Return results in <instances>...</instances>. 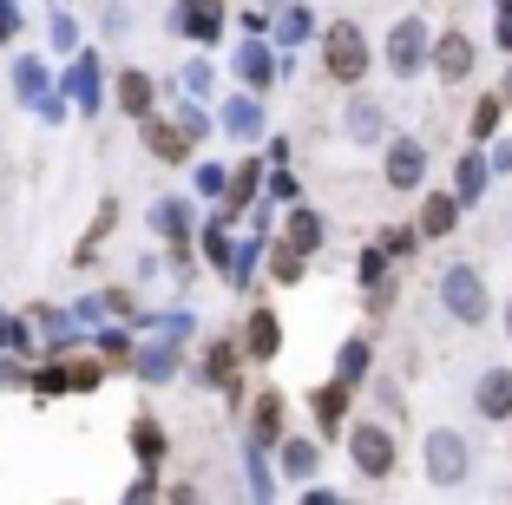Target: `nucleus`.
<instances>
[{"instance_id": "obj_1", "label": "nucleus", "mask_w": 512, "mask_h": 505, "mask_svg": "<svg viewBox=\"0 0 512 505\" xmlns=\"http://www.w3.org/2000/svg\"><path fill=\"white\" fill-rule=\"evenodd\" d=\"M368 33L355 27V20H329V33H322V73L335 79V86H362L368 79Z\"/></svg>"}, {"instance_id": "obj_2", "label": "nucleus", "mask_w": 512, "mask_h": 505, "mask_svg": "<svg viewBox=\"0 0 512 505\" xmlns=\"http://www.w3.org/2000/svg\"><path fill=\"white\" fill-rule=\"evenodd\" d=\"M348 460H355V473H362L368 486H388L394 466H401V446H394V433L381 427V420H355V427H348Z\"/></svg>"}, {"instance_id": "obj_3", "label": "nucleus", "mask_w": 512, "mask_h": 505, "mask_svg": "<svg viewBox=\"0 0 512 505\" xmlns=\"http://www.w3.org/2000/svg\"><path fill=\"white\" fill-rule=\"evenodd\" d=\"M106 381V368H99V361H66V355H46L40 368H33V394H40V401H53V394H92V387Z\"/></svg>"}, {"instance_id": "obj_4", "label": "nucleus", "mask_w": 512, "mask_h": 505, "mask_svg": "<svg viewBox=\"0 0 512 505\" xmlns=\"http://www.w3.org/2000/svg\"><path fill=\"white\" fill-rule=\"evenodd\" d=\"M440 302H447L453 322H486V309H493V296H486V276L473 263H453L447 276H440Z\"/></svg>"}, {"instance_id": "obj_5", "label": "nucleus", "mask_w": 512, "mask_h": 505, "mask_svg": "<svg viewBox=\"0 0 512 505\" xmlns=\"http://www.w3.org/2000/svg\"><path fill=\"white\" fill-rule=\"evenodd\" d=\"M427 60H434V33H427V20L421 14L394 20V27H388V73L394 79H414Z\"/></svg>"}, {"instance_id": "obj_6", "label": "nucleus", "mask_w": 512, "mask_h": 505, "mask_svg": "<svg viewBox=\"0 0 512 505\" xmlns=\"http://www.w3.org/2000/svg\"><path fill=\"white\" fill-rule=\"evenodd\" d=\"M467 466H473V453H467V440H460V433L453 427H434L427 433V486H460V479H467Z\"/></svg>"}, {"instance_id": "obj_7", "label": "nucleus", "mask_w": 512, "mask_h": 505, "mask_svg": "<svg viewBox=\"0 0 512 505\" xmlns=\"http://www.w3.org/2000/svg\"><path fill=\"white\" fill-rule=\"evenodd\" d=\"M171 33H184L197 46H217L224 40V0H178L171 7Z\"/></svg>"}, {"instance_id": "obj_8", "label": "nucleus", "mask_w": 512, "mask_h": 505, "mask_svg": "<svg viewBox=\"0 0 512 505\" xmlns=\"http://www.w3.org/2000/svg\"><path fill=\"white\" fill-rule=\"evenodd\" d=\"M381 178H388V191H421V178H427V145H421V138H388Z\"/></svg>"}, {"instance_id": "obj_9", "label": "nucleus", "mask_w": 512, "mask_h": 505, "mask_svg": "<svg viewBox=\"0 0 512 505\" xmlns=\"http://www.w3.org/2000/svg\"><path fill=\"white\" fill-rule=\"evenodd\" d=\"M66 99H73V112H86V119H99V112H106V79H99V53H73V73H66Z\"/></svg>"}, {"instance_id": "obj_10", "label": "nucleus", "mask_w": 512, "mask_h": 505, "mask_svg": "<svg viewBox=\"0 0 512 505\" xmlns=\"http://www.w3.org/2000/svg\"><path fill=\"white\" fill-rule=\"evenodd\" d=\"M230 66H237V79H243L250 92H270L276 73H283V60L270 53V40H263V33H250V40L237 46V60H230Z\"/></svg>"}, {"instance_id": "obj_11", "label": "nucleus", "mask_w": 512, "mask_h": 505, "mask_svg": "<svg viewBox=\"0 0 512 505\" xmlns=\"http://www.w3.org/2000/svg\"><path fill=\"white\" fill-rule=\"evenodd\" d=\"M138 138H145V151L158 164H184L191 158V132H184L178 119H158V112H151V119H138Z\"/></svg>"}, {"instance_id": "obj_12", "label": "nucleus", "mask_w": 512, "mask_h": 505, "mask_svg": "<svg viewBox=\"0 0 512 505\" xmlns=\"http://www.w3.org/2000/svg\"><path fill=\"white\" fill-rule=\"evenodd\" d=\"M151 230L171 243V256H191V197H165V204H151Z\"/></svg>"}, {"instance_id": "obj_13", "label": "nucleus", "mask_w": 512, "mask_h": 505, "mask_svg": "<svg viewBox=\"0 0 512 505\" xmlns=\"http://www.w3.org/2000/svg\"><path fill=\"white\" fill-rule=\"evenodd\" d=\"M112 99H119V112H125V119H151V112H158V79H151V73H138V66H125V73H119V86H112Z\"/></svg>"}, {"instance_id": "obj_14", "label": "nucleus", "mask_w": 512, "mask_h": 505, "mask_svg": "<svg viewBox=\"0 0 512 505\" xmlns=\"http://www.w3.org/2000/svg\"><path fill=\"white\" fill-rule=\"evenodd\" d=\"M309 414H316V433H322V440H335V433L348 427V381H342V374H335L329 387H316V394H309Z\"/></svg>"}, {"instance_id": "obj_15", "label": "nucleus", "mask_w": 512, "mask_h": 505, "mask_svg": "<svg viewBox=\"0 0 512 505\" xmlns=\"http://www.w3.org/2000/svg\"><path fill=\"white\" fill-rule=\"evenodd\" d=\"M473 60H480V53H473V40H467L460 27H453V33H440V40H434V73L447 79V86H460V79L473 73Z\"/></svg>"}, {"instance_id": "obj_16", "label": "nucleus", "mask_w": 512, "mask_h": 505, "mask_svg": "<svg viewBox=\"0 0 512 505\" xmlns=\"http://www.w3.org/2000/svg\"><path fill=\"white\" fill-rule=\"evenodd\" d=\"M243 355L250 361L283 355V322H276V309H250V322H243Z\"/></svg>"}, {"instance_id": "obj_17", "label": "nucleus", "mask_w": 512, "mask_h": 505, "mask_svg": "<svg viewBox=\"0 0 512 505\" xmlns=\"http://www.w3.org/2000/svg\"><path fill=\"white\" fill-rule=\"evenodd\" d=\"M132 460L151 466V473L171 460V433H165V420H158V414H138L132 420Z\"/></svg>"}, {"instance_id": "obj_18", "label": "nucleus", "mask_w": 512, "mask_h": 505, "mask_svg": "<svg viewBox=\"0 0 512 505\" xmlns=\"http://www.w3.org/2000/svg\"><path fill=\"white\" fill-rule=\"evenodd\" d=\"M178 368H184V355H178V335H165V342H151V348H138V355H132V374H138L145 387L171 381Z\"/></svg>"}, {"instance_id": "obj_19", "label": "nucleus", "mask_w": 512, "mask_h": 505, "mask_svg": "<svg viewBox=\"0 0 512 505\" xmlns=\"http://www.w3.org/2000/svg\"><path fill=\"white\" fill-rule=\"evenodd\" d=\"M237 361H250V355H243V342H230V335H217V342L204 348V381L224 387L230 401H237Z\"/></svg>"}, {"instance_id": "obj_20", "label": "nucleus", "mask_w": 512, "mask_h": 505, "mask_svg": "<svg viewBox=\"0 0 512 505\" xmlns=\"http://www.w3.org/2000/svg\"><path fill=\"white\" fill-rule=\"evenodd\" d=\"M283 414H289V401L276 394V387H263L256 407H250V440L256 446H283Z\"/></svg>"}, {"instance_id": "obj_21", "label": "nucleus", "mask_w": 512, "mask_h": 505, "mask_svg": "<svg viewBox=\"0 0 512 505\" xmlns=\"http://www.w3.org/2000/svg\"><path fill=\"white\" fill-rule=\"evenodd\" d=\"M473 407H480V420H512V368H486L473 387Z\"/></svg>"}, {"instance_id": "obj_22", "label": "nucleus", "mask_w": 512, "mask_h": 505, "mask_svg": "<svg viewBox=\"0 0 512 505\" xmlns=\"http://www.w3.org/2000/svg\"><path fill=\"white\" fill-rule=\"evenodd\" d=\"M256 184H263V164H256V158H243L237 164V171H230V184H224V204H217V217H243V210H250L256 204Z\"/></svg>"}, {"instance_id": "obj_23", "label": "nucleus", "mask_w": 512, "mask_h": 505, "mask_svg": "<svg viewBox=\"0 0 512 505\" xmlns=\"http://www.w3.org/2000/svg\"><path fill=\"white\" fill-rule=\"evenodd\" d=\"M283 237L296 243V250H309V256H316V250H322V237H329V223H322L309 204H289V217H283Z\"/></svg>"}, {"instance_id": "obj_24", "label": "nucleus", "mask_w": 512, "mask_h": 505, "mask_svg": "<svg viewBox=\"0 0 512 505\" xmlns=\"http://www.w3.org/2000/svg\"><path fill=\"white\" fill-rule=\"evenodd\" d=\"M14 92H20V105H33V112L53 99V79H46V66L33 60V53H20V60H14Z\"/></svg>"}, {"instance_id": "obj_25", "label": "nucleus", "mask_w": 512, "mask_h": 505, "mask_svg": "<svg viewBox=\"0 0 512 505\" xmlns=\"http://www.w3.org/2000/svg\"><path fill=\"white\" fill-rule=\"evenodd\" d=\"M460 210H467V204H460V191H434L421 204V237H447L453 223H460Z\"/></svg>"}, {"instance_id": "obj_26", "label": "nucleus", "mask_w": 512, "mask_h": 505, "mask_svg": "<svg viewBox=\"0 0 512 505\" xmlns=\"http://www.w3.org/2000/svg\"><path fill=\"white\" fill-rule=\"evenodd\" d=\"M486 178H493V164H486L480 151H460V164H453V191H460V204H480Z\"/></svg>"}, {"instance_id": "obj_27", "label": "nucleus", "mask_w": 512, "mask_h": 505, "mask_svg": "<svg viewBox=\"0 0 512 505\" xmlns=\"http://www.w3.org/2000/svg\"><path fill=\"white\" fill-rule=\"evenodd\" d=\"M224 132L230 138H256L263 132V99H250V92H243V99H224Z\"/></svg>"}, {"instance_id": "obj_28", "label": "nucleus", "mask_w": 512, "mask_h": 505, "mask_svg": "<svg viewBox=\"0 0 512 505\" xmlns=\"http://www.w3.org/2000/svg\"><path fill=\"white\" fill-rule=\"evenodd\" d=\"M276 453H283V473L289 479H316L322 473V446L316 440H283Z\"/></svg>"}, {"instance_id": "obj_29", "label": "nucleus", "mask_w": 512, "mask_h": 505, "mask_svg": "<svg viewBox=\"0 0 512 505\" xmlns=\"http://www.w3.org/2000/svg\"><path fill=\"white\" fill-rule=\"evenodd\" d=\"M348 132L362 138V145H375V138L388 132V112H381L375 99H348Z\"/></svg>"}, {"instance_id": "obj_30", "label": "nucleus", "mask_w": 512, "mask_h": 505, "mask_svg": "<svg viewBox=\"0 0 512 505\" xmlns=\"http://www.w3.org/2000/svg\"><path fill=\"white\" fill-rule=\"evenodd\" d=\"M368 361H375V348H368L362 335H348V342H342V355H335V374H342V381L355 387V381H368Z\"/></svg>"}, {"instance_id": "obj_31", "label": "nucleus", "mask_w": 512, "mask_h": 505, "mask_svg": "<svg viewBox=\"0 0 512 505\" xmlns=\"http://www.w3.org/2000/svg\"><path fill=\"white\" fill-rule=\"evenodd\" d=\"M197 243H204V263H211L217 276H224V269H230V256H237V243H230L224 217H211V223H204V237H197Z\"/></svg>"}, {"instance_id": "obj_32", "label": "nucleus", "mask_w": 512, "mask_h": 505, "mask_svg": "<svg viewBox=\"0 0 512 505\" xmlns=\"http://www.w3.org/2000/svg\"><path fill=\"white\" fill-rule=\"evenodd\" d=\"M302 269H309V250H296V243L283 237V243L270 250V276H276V283L289 289V283H302Z\"/></svg>"}, {"instance_id": "obj_33", "label": "nucleus", "mask_w": 512, "mask_h": 505, "mask_svg": "<svg viewBox=\"0 0 512 505\" xmlns=\"http://www.w3.org/2000/svg\"><path fill=\"white\" fill-rule=\"evenodd\" d=\"M112 223H119V197H106V210H99V217H92V230H86V243H79V256H73V263H79V269H86V263H92V250H99V243H106V230H112Z\"/></svg>"}, {"instance_id": "obj_34", "label": "nucleus", "mask_w": 512, "mask_h": 505, "mask_svg": "<svg viewBox=\"0 0 512 505\" xmlns=\"http://www.w3.org/2000/svg\"><path fill=\"white\" fill-rule=\"evenodd\" d=\"M243 466H250V492H256V499H276V479H270V446H256V440H250V460H243Z\"/></svg>"}, {"instance_id": "obj_35", "label": "nucleus", "mask_w": 512, "mask_h": 505, "mask_svg": "<svg viewBox=\"0 0 512 505\" xmlns=\"http://www.w3.org/2000/svg\"><path fill=\"white\" fill-rule=\"evenodd\" d=\"M99 355H106L119 374H132V355H138V348H132V335H125V328H106V335H99Z\"/></svg>"}, {"instance_id": "obj_36", "label": "nucleus", "mask_w": 512, "mask_h": 505, "mask_svg": "<svg viewBox=\"0 0 512 505\" xmlns=\"http://www.w3.org/2000/svg\"><path fill=\"white\" fill-rule=\"evenodd\" d=\"M388 263H394V256H388V243H375V250H362V263H355V276H362V283L375 289V283H388Z\"/></svg>"}, {"instance_id": "obj_37", "label": "nucleus", "mask_w": 512, "mask_h": 505, "mask_svg": "<svg viewBox=\"0 0 512 505\" xmlns=\"http://www.w3.org/2000/svg\"><path fill=\"white\" fill-rule=\"evenodd\" d=\"M499 112H506V92H493V99L473 105V138H493L499 132Z\"/></svg>"}, {"instance_id": "obj_38", "label": "nucleus", "mask_w": 512, "mask_h": 505, "mask_svg": "<svg viewBox=\"0 0 512 505\" xmlns=\"http://www.w3.org/2000/svg\"><path fill=\"white\" fill-rule=\"evenodd\" d=\"M99 315H138L132 289H99Z\"/></svg>"}, {"instance_id": "obj_39", "label": "nucleus", "mask_w": 512, "mask_h": 505, "mask_svg": "<svg viewBox=\"0 0 512 505\" xmlns=\"http://www.w3.org/2000/svg\"><path fill=\"white\" fill-rule=\"evenodd\" d=\"M224 184H230L224 164H197V197H224Z\"/></svg>"}, {"instance_id": "obj_40", "label": "nucleus", "mask_w": 512, "mask_h": 505, "mask_svg": "<svg viewBox=\"0 0 512 505\" xmlns=\"http://www.w3.org/2000/svg\"><path fill=\"white\" fill-rule=\"evenodd\" d=\"M0 348H14V355H33V328L20 322V315H7V335H0Z\"/></svg>"}, {"instance_id": "obj_41", "label": "nucleus", "mask_w": 512, "mask_h": 505, "mask_svg": "<svg viewBox=\"0 0 512 505\" xmlns=\"http://www.w3.org/2000/svg\"><path fill=\"white\" fill-rule=\"evenodd\" d=\"M302 33H309V14H302V7H283V27H276V40H283V46H296Z\"/></svg>"}, {"instance_id": "obj_42", "label": "nucleus", "mask_w": 512, "mask_h": 505, "mask_svg": "<svg viewBox=\"0 0 512 505\" xmlns=\"http://www.w3.org/2000/svg\"><path fill=\"white\" fill-rule=\"evenodd\" d=\"M53 46H60V53H79V20L73 14H53Z\"/></svg>"}, {"instance_id": "obj_43", "label": "nucleus", "mask_w": 512, "mask_h": 505, "mask_svg": "<svg viewBox=\"0 0 512 505\" xmlns=\"http://www.w3.org/2000/svg\"><path fill=\"white\" fill-rule=\"evenodd\" d=\"M381 243H388V256H414L421 230H381Z\"/></svg>"}, {"instance_id": "obj_44", "label": "nucleus", "mask_w": 512, "mask_h": 505, "mask_svg": "<svg viewBox=\"0 0 512 505\" xmlns=\"http://www.w3.org/2000/svg\"><path fill=\"white\" fill-rule=\"evenodd\" d=\"M178 125H184V132H191V145H197V138H204V132H211V119H204L197 105H178Z\"/></svg>"}, {"instance_id": "obj_45", "label": "nucleus", "mask_w": 512, "mask_h": 505, "mask_svg": "<svg viewBox=\"0 0 512 505\" xmlns=\"http://www.w3.org/2000/svg\"><path fill=\"white\" fill-rule=\"evenodd\" d=\"M270 204H296V178H289L283 164H276V178H270Z\"/></svg>"}, {"instance_id": "obj_46", "label": "nucleus", "mask_w": 512, "mask_h": 505, "mask_svg": "<svg viewBox=\"0 0 512 505\" xmlns=\"http://www.w3.org/2000/svg\"><path fill=\"white\" fill-rule=\"evenodd\" d=\"M184 86H191V92H211V60H191V66H184Z\"/></svg>"}, {"instance_id": "obj_47", "label": "nucleus", "mask_w": 512, "mask_h": 505, "mask_svg": "<svg viewBox=\"0 0 512 505\" xmlns=\"http://www.w3.org/2000/svg\"><path fill=\"white\" fill-rule=\"evenodd\" d=\"M125 499H158V473H151V466H145V473H138L132 486H125Z\"/></svg>"}, {"instance_id": "obj_48", "label": "nucleus", "mask_w": 512, "mask_h": 505, "mask_svg": "<svg viewBox=\"0 0 512 505\" xmlns=\"http://www.w3.org/2000/svg\"><path fill=\"white\" fill-rule=\"evenodd\" d=\"M14 27H20V7H14V0H0V46L14 40Z\"/></svg>"}, {"instance_id": "obj_49", "label": "nucleus", "mask_w": 512, "mask_h": 505, "mask_svg": "<svg viewBox=\"0 0 512 505\" xmlns=\"http://www.w3.org/2000/svg\"><path fill=\"white\" fill-rule=\"evenodd\" d=\"M493 171H512V138H506V145H493Z\"/></svg>"}, {"instance_id": "obj_50", "label": "nucleus", "mask_w": 512, "mask_h": 505, "mask_svg": "<svg viewBox=\"0 0 512 505\" xmlns=\"http://www.w3.org/2000/svg\"><path fill=\"white\" fill-rule=\"evenodd\" d=\"M506 335H512V302H506Z\"/></svg>"}, {"instance_id": "obj_51", "label": "nucleus", "mask_w": 512, "mask_h": 505, "mask_svg": "<svg viewBox=\"0 0 512 505\" xmlns=\"http://www.w3.org/2000/svg\"><path fill=\"white\" fill-rule=\"evenodd\" d=\"M263 7H289V0H263Z\"/></svg>"}]
</instances>
